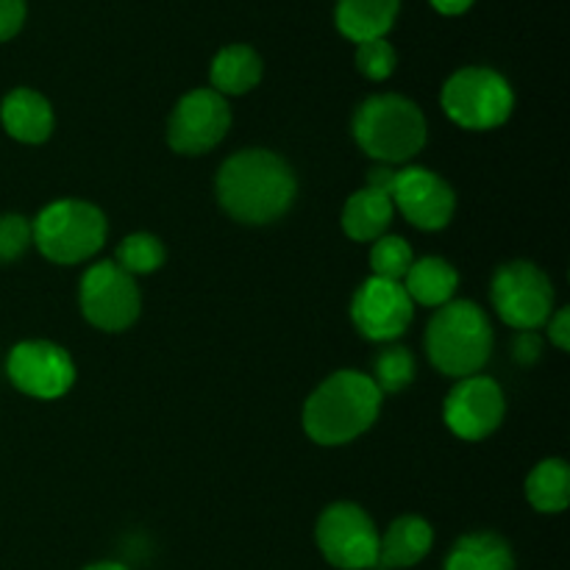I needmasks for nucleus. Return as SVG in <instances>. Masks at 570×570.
Returning <instances> with one entry per match:
<instances>
[{
  "mask_svg": "<svg viewBox=\"0 0 570 570\" xmlns=\"http://www.w3.org/2000/svg\"><path fill=\"white\" fill-rule=\"evenodd\" d=\"M434 532L423 518L404 515L390 523L384 538H379V562L384 568H412L432 551Z\"/></svg>",
  "mask_w": 570,
  "mask_h": 570,
  "instance_id": "nucleus-16",
  "label": "nucleus"
},
{
  "mask_svg": "<svg viewBox=\"0 0 570 570\" xmlns=\"http://www.w3.org/2000/svg\"><path fill=\"white\" fill-rule=\"evenodd\" d=\"M412 262H415V256H412L410 243L401 237H382L371 250V267L376 278L399 282V278L406 276Z\"/></svg>",
  "mask_w": 570,
  "mask_h": 570,
  "instance_id": "nucleus-25",
  "label": "nucleus"
},
{
  "mask_svg": "<svg viewBox=\"0 0 570 570\" xmlns=\"http://www.w3.org/2000/svg\"><path fill=\"white\" fill-rule=\"evenodd\" d=\"M31 234L45 259L78 265L104 248L106 217L87 200H56L39 212Z\"/></svg>",
  "mask_w": 570,
  "mask_h": 570,
  "instance_id": "nucleus-5",
  "label": "nucleus"
},
{
  "mask_svg": "<svg viewBox=\"0 0 570 570\" xmlns=\"http://www.w3.org/2000/svg\"><path fill=\"white\" fill-rule=\"evenodd\" d=\"M83 570H128L122 562H95V566L83 568Z\"/></svg>",
  "mask_w": 570,
  "mask_h": 570,
  "instance_id": "nucleus-33",
  "label": "nucleus"
},
{
  "mask_svg": "<svg viewBox=\"0 0 570 570\" xmlns=\"http://www.w3.org/2000/svg\"><path fill=\"white\" fill-rule=\"evenodd\" d=\"M529 504L546 515H557L570 501V468L562 460H543L527 479Z\"/></svg>",
  "mask_w": 570,
  "mask_h": 570,
  "instance_id": "nucleus-22",
  "label": "nucleus"
},
{
  "mask_svg": "<svg viewBox=\"0 0 570 570\" xmlns=\"http://www.w3.org/2000/svg\"><path fill=\"white\" fill-rule=\"evenodd\" d=\"M26 22V0H0V42L14 37Z\"/></svg>",
  "mask_w": 570,
  "mask_h": 570,
  "instance_id": "nucleus-28",
  "label": "nucleus"
},
{
  "mask_svg": "<svg viewBox=\"0 0 570 570\" xmlns=\"http://www.w3.org/2000/svg\"><path fill=\"white\" fill-rule=\"evenodd\" d=\"M440 14H462L473 6V0H429Z\"/></svg>",
  "mask_w": 570,
  "mask_h": 570,
  "instance_id": "nucleus-32",
  "label": "nucleus"
},
{
  "mask_svg": "<svg viewBox=\"0 0 570 570\" xmlns=\"http://www.w3.org/2000/svg\"><path fill=\"white\" fill-rule=\"evenodd\" d=\"M426 351L440 373L468 379L482 371L493 351V328L473 301L440 306L426 332Z\"/></svg>",
  "mask_w": 570,
  "mask_h": 570,
  "instance_id": "nucleus-3",
  "label": "nucleus"
},
{
  "mask_svg": "<svg viewBox=\"0 0 570 570\" xmlns=\"http://www.w3.org/2000/svg\"><path fill=\"white\" fill-rule=\"evenodd\" d=\"M515 106V95L507 78L490 67L456 70L443 87V109L456 126L471 131L504 126Z\"/></svg>",
  "mask_w": 570,
  "mask_h": 570,
  "instance_id": "nucleus-6",
  "label": "nucleus"
},
{
  "mask_svg": "<svg viewBox=\"0 0 570 570\" xmlns=\"http://www.w3.org/2000/svg\"><path fill=\"white\" fill-rule=\"evenodd\" d=\"M549 337L560 351L570 348V312L568 309H560L554 317H551Z\"/></svg>",
  "mask_w": 570,
  "mask_h": 570,
  "instance_id": "nucleus-30",
  "label": "nucleus"
},
{
  "mask_svg": "<svg viewBox=\"0 0 570 570\" xmlns=\"http://www.w3.org/2000/svg\"><path fill=\"white\" fill-rule=\"evenodd\" d=\"M117 265L134 276V273H154L165 265V245L154 234H131L117 248Z\"/></svg>",
  "mask_w": 570,
  "mask_h": 570,
  "instance_id": "nucleus-23",
  "label": "nucleus"
},
{
  "mask_svg": "<svg viewBox=\"0 0 570 570\" xmlns=\"http://www.w3.org/2000/svg\"><path fill=\"white\" fill-rule=\"evenodd\" d=\"M317 549L340 570H367L379 566V532L362 507L332 504L315 529Z\"/></svg>",
  "mask_w": 570,
  "mask_h": 570,
  "instance_id": "nucleus-7",
  "label": "nucleus"
},
{
  "mask_svg": "<svg viewBox=\"0 0 570 570\" xmlns=\"http://www.w3.org/2000/svg\"><path fill=\"white\" fill-rule=\"evenodd\" d=\"M390 220H393V198L373 187L351 195L343 209V232L356 243L379 239L387 232Z\"/></svg>",
  "mask_w": 570,
  "mask_h": 570,
  "instance_id": "nucleus-18",
  "label": "nucleus"
},
{
  "mask_svg": "<svg viewBox=\"0 0 570 570\" xmlns=\"http://www.w3.org/2000/svg\"><path fill=\"white\" fill-rule=\"evenodd\" d=\"M512 356L518 365H532L540 356V337L534 332H521L512 343Z\"/></svg>",
  "mask_w": 570,
  "mask_h": 570,
  "instance_id": "nucleus-29",
  "label": "nucleus"
},
{
  "mask_svg": "<svg viewBox=\"0 0 570 570\" xmlns=\"http://www.w3.org/2000/svg\"><path fill=\"white\" fill-rule=\"evenodd\" d=\"M401 0H337L334 20L351 42L382 39L399 17Z\"/></svg>",
  "mask_w": 570,
  "mask_h": 570,
  "instance_id": "nucleus-17",
  "label": "nucleus"
},
{
  "mask_svg": "<svg viewBox=\"0 0 570 570\" xmlns=\"http://www.w3.org/2000/svg\"><path fill=\"white\" fill-rule=\"evenodd\" d=\"M445 570H515L510 543L493 532L465 534L445 557Z\"/></svg>",
  "mask_w": 570,
  "mask_h": 570,
  "instance_id": "nucleus-20",
  "label": "nucleus"
},
{
  "mask_svg": "<svg viewBox=\"0 0 570 570\" xmlns=\"http://www.w3.org/2000/svg\"><path fill=\"white\" fill-rule=\"evenodd\" d=\"M390 198L399 206L401 215L412 226L423 228V232L445 228L456 209L454 189L438 173L423 170V167H406V170L395 173L393 195Z\"/></svg>",
  "mask_w": 570,
  "mask_h": 570,
  "instance_id": "nucleus-14",
  "label": "nucleus"
},
{
  "mask_svg": "<svg viewBox=\"0 0 570 570\" xmlns=\"http://www.w3.org/2000/svg\"><path fill=\"white\" fill-rule=\"evenodd\" d=\"M0 120H3V128L14 139L28 145L45 142L53 131V109H50L48 100L42 98L33 89H11L3 98V106H0Z\"/></svg>",
  "mask_w": 570,
  "mask_h": 570,
  "instance_id": "nucleus-15",
  "label": "nucleus"
},
{
  "mask_svg": "<svg viewBox=\"0 0 570 570\" xmlns=\"http://www.w3.org/2000/svg\"><path fill=\"white\" fill-rule=\"evenodd\" d=\"M33 243L31 223L20 215L0 217V262H14Z\"/></svg>",
  "mask_w": 570,
  "mask_h": 570,
  "instance_id": "nucleus-27",
  "label": "nucleus"
},
{
  "mask_svg": "<svg viewBox=\"0 0 570 570\" xmlns=\"http://www.w3.org/2000/svg\"><path fill=\"white\" fill-rule=\"evenodd\" d=\"M293 170L271 150H243L223 161L217 173V198L234 220L265 226L278 220L295 200Z\"/></svg>",
  "mask_w": 570,
  "mask_h": 570,
  "instance_id": "nucleus-1",
  "label": "nucleus"
},
{
  "mask_svg": "<svg viewBox=\"0 0 570 570\" xmlns=\"http://www.w3.org/2000/svg\"><path fill=\"white\" fill-rule=\"evenodd\" d=\"M232 126V109L215 89H193L178 100L167 126V142L176 154L200 156L215 148Z\"/></svg>",
  "mask_w": 570,
  "mask_h": 570,
  "instance_id": "nucleus-10",
  "label": "nucleus"
},
{
  "mask_svg": "<svg viewBox=\"0 0 570 570\" xmlns=\"http://www.w3.org/2000/svg\"><path fill=\"white\" fill-rule=\"evenodd\" d=\"M139 289L117 262H98L81 278V309L104 332H126L139 317Z\"/></svg>",
  "mask_w": 570,
  "mask_h": 570,
  "instance_id": "nucleus-9",
  "label": "nucleus"
},
{
  "mask_svg": "<svg viewBox=\"0 0 570 570\" xmlns=\"http://www.w3.org/2000/svg\"><path fill=\"white\" fill-rule=\"evenodd\" d=\"M415 379V360L406 348L401 345H390L382 354L376 356V376L373 384L379 387V393H401L406 390Z\"/></svg>",
  "mask_w": 570,
  "mask_h": 570,
  "instance_id": "nucleus-24",
  "label": "nucleus"
},
{
  "mask_svg": "<svg viewBox=\"0 0 570 570\" xmlns=\"http://www.w3.org/2000/svg\"><path fill=\"white\" fill-rule=\"evenodd\" d=\"M11 384L31 399H61L76 382V365L65 348L45 340H28L11 348L6 362Z\"/></svg>",
  "mask_w": 570,
  "mask_h": 570,
  "instance_id": "nucleus-11",
  "label": "nucleus"
},
{
  "mask_svg": "<svg viewBox=\"0 0 570 570\" xmlns=\"http://www.w3.org/2000/svg\"><path fill=\"white\" fill-rule=\"evenodd\" d=\"M493 304L501 321L518 332H534L554 309L549 276L532 262H510L493 278Z\"/></svg>",
  "mask_w": 570,
  "mask_h": 570,
  "instance_id": "nucleus-8",
  "label": "nucleus"
},
{
  "mask_svg": "<svg viewBox=\"0 0 570 570\" xmlns=\"http://www.w3.org/2000/svg\"><path fill=\"white\" fill-rule=\"evenodd\" d=\"M212 89L220 95H245L262 81V59L250 45H228L212 61Z\"/></svg>",
  "mask_w": 570,
  "mask_h": 570,
  "instance_id": "nucleus-19",
  "label": "nucleus"
},
{
  "mask_svg": "<svg viewBox=\"0 0 570 570\" xmlns=\"http://www.w3.org/2000/svg\"><path fill=\"white\" fill-rule=\"evenodd\" d=\"M354 137L373 159L401 165L426 145V117L401 95H373L356 109Z\"/></svg>",
  "mask_w": 570,
  "mask_h": 570,
  "instance_id": "nucleus-4",
  "label": "nucleus"
},
{
  "mask_svg": "<svg viewBox=\"0 0 570 570\" xmlns=\"http://www.w3.org/2000/svg\"><path fill=\"white\" fill-rule=\"evenodd\" d=\"M456 276L454 267L440 256H426V259L412 262V267L404 276V289L410 301H417L423 306H445L456 293Z\"/></svg>",
  "mask_w": 570,
  "mask_h": 570,
  "instance_id": "nucleus-21",
  "label": "nucleus"
},
{
  "mask_svg": "<svg viewBox=\"0 0 570 570\" xmlns=\"http://www.w3.org/2000/svg\"><path fill=\"white\" fill-rule=\"evenodd\" d=\"M356 67L371 81H384L395 70V48L387 39H367L356 48Z\"/></svg>",
  "mask_w": 570,
  "mask_h": 570,
  "instance_id": "nucleus-26",
  "label": "nucleus"
},
{
  "mask_svg": "<svg viewBox=\"0 0 570 570\" xmlns=\"http://www.w3.org/2000/svg\"><path fill=\"white\" fill-rule=\"evenodd\" d=\"M382 410V393L371 376L340 371L328 376L304 406V429L317 445H345L365 434Z\"/></svg>",
  "mask_w": 570,
  "mask_h": 570,
  "instance_id": "nucleus-2",
  "label": "nucleus"
},
{
  "mask_svg": "<svg viewBox=\"0 0 570 570\" xmlns=\"http://www.w3.org/2000/svg\"><path fill=\"white\" fill-rule=\"evenodd\" d=\"M507 412L504 393L488 376L460 379L449 393L443 406V417L451 432L462 440H484L501 426Z\"/></svg>",
  "mask_w": 570,
  "mask_h": 570,
  "instance_id": "nucleus-12",
  "label": "nucleus"
},
{
  "mask_svg": "<svg viewBox=\"0 0 570 570\" xmlns=\"http://www.w3.org/2000/svg\"><path fill=\"white\" fill-rule=\"evenodd\" d=\"M393 184H395V170H390V167H379V170L367 173V187L379 189V193L393 195Z\"/></svg>",
  "mask_w": 570,
  "mask_h": 570,
  "instance_id": "nucleus-31",
  "label": "nucleus"
},
{
  "mask_svg": "<svg viewBox=\"0 0 570 570\" xmlns=\"http://www.w3.org/2000/svg\"><path fill=\"white\" fill-rule=\"evenodd\" d=\"M351 317H354V326L360 328L362 337L390 343L410 328L412 301L404 284L373 276L356 289Z\"/></svg>",
  "mask_w": 570,
  "mask_h": 570,
  "instance_id": "nucleus-13",
  "label": "nucleus"
}]
</instances>
